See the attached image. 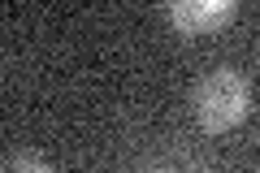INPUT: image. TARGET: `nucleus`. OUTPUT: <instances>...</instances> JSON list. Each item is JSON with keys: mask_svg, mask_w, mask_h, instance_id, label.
Listing matches in <instances>:
<instances>
[{"mask_svg": "<svg viewBox=\"0 0 260 173\" xmlns=\"http://www.w3.org/2000/svg\"><path fill=\"white\" fill-rule=\"evenodd\" d=\"M191 109L204 130H230L247 117V82L234 70H213L195 82Z\"/></svg>", "mask_w": 260, "mask_h": 173, "instance_id": "obj_1", "label": "nucleus"}, {"mask_svg": "<svg viewBox=\"0 0 260 173\" xmlns=\"http://www.w3.org/2000/svg\"><path fill=\"white\" fill-rule=\"evenodd\" d=\"M234 5L239 0H165L169 26L182 30V35H204V30H217L221 22L234 18Z\"/></svg>", "mask_w": 260, "mask_h": 173, "instance_id": "obj_2", "label": "nucleus"}]
</instances>
